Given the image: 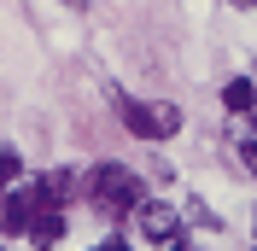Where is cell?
Here are the masks:
<instances>
[{
  "label": "cell",
  "mask_w": 257,
  "mask_h": 251,
  "mask_svg": "<svg viewBox=\"0 0 257 251\" xmlns=\"http://www.w3.org/2000/svg\"><path fill=\"white\" fill-rule=\"evenodd\" d=\"M240 6H257V0H240Z\"/></svg>",
  "instance_id": "obj_11"
},
{
  "label": "cell",
  "mask_w": 257,
  "mask_h": 251,
  "mask_svg": "<svg viewBox=\"0 0 257 251\" xmlns=\"http://www.w3.org/2000/svg\"><path fill=\"white\" fill-rule=\"evenodd\" d=\"M64 6H76V0H64Z\"/></svg>",
  "instance_id": "obj_12"
},
{
  "label": "cell",
  "mask_w": 257,
  "mask_h": 251,
  "mask_svg": "<svg viewBox=\"0 0 257 251\" xmlns=\"http://www.w3.org/2000/svg\"><path fill=\"white\" fill-rule=\"evenodd\" d=\"M141 234L158 239V245H176V239H181V216L170 210V204H146V210H141Z\"/></svg>",
  "instance_id": "obj_4"
},
{
  "label": "cell",
  "mask_w": 257,
  "mask_h": 251,
  "mask_svg": "<svg viewBox=\"0 0 257 251\" xmlns=\"http://www.w3.org/2000/svg\"><path fill=\"white\" fill-rule=\"evenodd\" d=\"M18 170H24V164H18V152H12V146H6V152H0V193L18 181Z\"/></svg>",
  "instance_id": "obj_8"
},
{
  "label": "cell",
  "mask_w": 257,
  "mask_h": 251,
  "mask_svg": "<svg viewBox=\"0 0 257 251\" xmlns=\"http://www.w3.org/2000/svg\"><path fill=\"white\" fill-rule=\"evenodd\" d=\"M35 216H41V199L30 193H12V199H0V234H30Z\"/></svg>",
  "instance_id": "obj_3"
},
{
  "label": "cell",
  "mask_w": 257,
  "mask_h": 251,
  "mask_svg": "<svg viewBox=\"0 0 257 251\" xmlns=\"http://www.w3.org/2000/svg\"><path fill=\"white\" fill-rule=\"evenodd\" d=\"M88 199L105 210V216H128V210H146V199H141V175L128 170V164H99L88 181Z\"/></svg>",
  "instance_id": "obj_1"
},
{
  "label": "cell",
  "mask_w": 257,
  "mask_h": 251,
  "mask_svg": "<svg viewBox=\"0 0 257 251\" xmlns=\"http://www.w3.org/2000/svg\"><path fill=\"white\" fill-rule=\"evenodd\" d=\"M117 117H123L128 135H141V141H170L181 129V111L176 105H141V99H117Z\"/></svg>",
  "instance_id": "obj_2"
},
{
  "label": "cell",
  "mask_w": 257,
  "mask_h": 251,
  "mask_svg": "<svg viewBox=\"0 0 257 251\" xmlns=\"http://www.w3.org/2000/svg\"><path fill=\"white\" fill-rule=\"evenodd\" d=\"M222 105H228V111H240V117H245V111L257 105V82H251V76H234V82L222 88Z\"/></svg>",
  "instance_id": "obj_6"
},
{
  "label": "cell",
  "mask_w": 257,
  "mask_h": 251,
  "mask_svg": "<svg viewBox=\"0 0 257 251\" xmlns=\"http://www.w3.org/2000/svg\"><path fill=\"white\" fill-rule=\"evenodd\" d=\"M164 251H193V245H181V239H176V245H164Z\"/></svg>",
  "instance_id": "obj_10"
},
{
  "label": "cell",
  "mask_w": 257,
  "mask_h": 251,
  "mask_svg": "<svg viewBox=\"0 0 257 251\" xmlns=\"http://www.w3.org/2000/svg\"><path fill=\"white\" fill-rule=\"evenodd\" d=\"M30 239H35V245H59V239H64V216H59V210H41L35 228H30Z\"/></svg>",
  "instance_id": "obj_7"
},
{
  "label": "cell",
  "mask_w": 257,
  "mask_h": 251,
  "mask_svg": "<svg viewBox=\"0 0 257 251\" xmlns=\"http://www.w3.org/2000/svg\"><path fill=\"white\" fill-rule=\"evenodd\" d=\"M99 251H128V239H123V234H111V239H105Z\"/></svg>",
  "instance_id": "obj_9"
},
{
  "label": "cell",
  "mask_w": 257,
  "mask_h": 251,
  "mask_svg": "<svg viewBox=\"0 0 257 251\" xmlns=\"http://www.w3.org/2000/svg\"><path fill=\"white\" fill-rule=\"evenodd\" d=\"M76 175L70 170H53V175H41V187H35V199H41V210H59V204H70L76 199Z\"/></svg>",
  "instance_id": "obj_5"
}]
</instances>
